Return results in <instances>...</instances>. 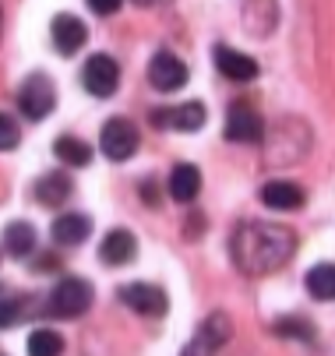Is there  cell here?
<instances>
[{
    "label": "cell",
    "mask_w": 335,
    "mask_h": 356,
    "mask_svg": "<svg viewBox=\"0 0 335 356\" xmlns=\"http://www.w3.org/2000/svg\"><path fill=\"white\" fill-rule=\"evenodd\" d=\"M297 250V236L286 226L272 222H240L229 240L233 265L244 275H272L279 272Z\"/></svg>",
    "instance_id": "cell-1"
},
{
    "label": "cell",
    "mask_w": 335,
    "mask_h": 356,
    "mask_svg": "<svg viewBox=\"0 0 335 356\" xmlns=\"http://www.w3.org/2000/svg\"><path fill=\"white\" fill-rule=\"evenodd\" d=\"M92 300H95L92 282H88V279H78V275H67V279H60V282L54 286V293H50V314H54V318H64V321L81 318V314L92 307Z\"/></svg>",
    "instance_id": "cell-2"
},
{
    "label": "cell",
    "mask_w": 335,
    "mask_h": 356,
    "mask_svg": "<svg viewBox=\"0 0 335 356\" xmlns=\"http://www.w3.org/2000/svg\"><path fill=\"white\" fill-rule=\"evenodd\" d=\"M229 335H233V321L222 311H215L198 325V332L190 335V342L183 346L180 356H219L222 346L229 342Z\"/></svg>",
    "instance_id": "cell-3"
},
{
    "label": "cell",
    "mask_w": 335,
    "mask_h": 356,
    "mask_svg": "<svg viewBox=\"0 0 335 356\" xmlns=\"http://www.w3.org/2000/svg\"><path fill=\"white\" fill-rule=\"evenodd\" d=\"M57 106V88L46 74H28L18 88V110L28 120H46Z\"/></svg>",
    "instance_id": "cell-4"
},
{
    "label": "cell",
    "mask_w": 335,
    "mask_h": 356,
    "mask_svg": "<svg viewBox=\"0 0 335 356\" xmlns=\"http://www.w3.org/2000/svg\"><path fill=\"white\" fill-rule=\"evenodd\" d=\"M81 85L95 99H110L120 85V64L113 57H106V54H92L85 60V67H81Z\"/></svg>",
    "instance_id": "cell-5"
},
{
    "label": "cell",
    "mask_w": 335,
    "mask_h": 356,
    "mask_svg": "<svg viewBox=\"0 0 335 356\" xmlns=\"http://www.w3.org/2000/svg\"><path fill=\"white\" fill-rule=\"evenodd\" d=\"M99 148H103V156L113 159V163H127L134 152H138V127L124 117H113L103 124L99 131Z\"/></svg>",
    "instance_id": "cell-6"
},
{
    "label": "cell",
    "mask_w": 335,
    "mask_h": 356,
    "mask_svg": "<svg viewBox=\"0 0 335 356\" xmlns=\"http://www.w3.org/2000/svg\"><path fill=\"white\" fill-rule=\"evenodd\" d=\"M265 134V120L251 103H233L226 113V138L236 145H254Z\"/></svg>",
    "instance_id": "cell-7"
},
{
    "label": "cell",
    "mask_w": 335,
    "mask_h": 356,
    "mask_svg": "<svg viewBox=\"0 0 335 356\" xmlns=\"http://www.w3.org/2000/svg\"><path fill=\"white\" fill-rule=\"evenodd\" d=\"M120 300L134 314H145V318H159L166 314V293L152 282H127L120 286Z\"/></svg>",
    "instance_id": "cell-8"
},
{
    "label": "cell",
    "mask_w": 335,
    "mask_h": 356,
    "mask_svg": "<svg viewBox=\"0 0 335 356\" xmlns=\"http://www.w3.org/2000/svg\"><path fill=\"white\" fill-rule=\"evenodd\" d=\"M149 85L159 88V92H177L187 85V67L180 57L166 54V49H159V54L149 60Z\"/></svg>",
    "instance_id": "cell-9"
},
{
    "label": "cell",
    "mask_w": 335,
    "mask_h": 356,
    "mask_svg": "<svg viewBox=\"0 0 335 356\" xmlns=\"http://www.w3.org/2000/svg\"><path fill=\"white\" fill-rule=\"evenodd\" d=\"M50 35H54L57 54H64V57L78 54V49L88 42V29H85V22L78 15H57L50 22Z\"/></svg>",
    "instance_id": "cell-10"
},
{
    "label": "cell",
    "mask_w": 335,
    "mask_h": 356,
    "mask_svg": "<svg viewBox=\"0 0 335 356\" xmlns=\"http://www.w3.org/2000/svg\"><path fill=\"white\" fill-rule=\"evenodd\" d=\"M205 103H183L173 110H152V124L156 127H170V131H198L205 127Z\"/></svg>",
    "instance_id": "cell-11"
},
{
    "label": "cell",
    "mask_w": 335,
    "mask_h": 356,
    "mask_svg": "<svg viewBox=\"0 0 335 356\" xmlns=\"http://www.w3.org/2000/svg\"><path fill=\"white\" fill-rule=\"evenodd\" d=\"M304 187L293 184V180H268L261 187V205L272 209V212H297L304 205Z\"/></svg>",
    "instance_id": "cell-12"
},
{
    "label": "cell",
    "mask_w": 335,
    "mask_h": 356,
    "mask_svg": "<svg viewBox=\"0 0 335 356\" xmlns=\"http://www.w3.org/2000/svg\"><path fill=\"white\" fill-rule=\"evenodd\" d=\"M71 194H74V180L64 170H50V173H42L35 180V201H39V205H46V209L64 205Z\"/></svg>",
    "instance_id": "cell-13"
},
{
    "label": "cell",
    "mask_w": 335,
    "mask_h": 356,
    "mask_svg": "<svg viewBox=\"0 0 335 356\" xmlns=\"http://www.w3.org/2000/svg\"><path fill=\"white\" fill-rule=\"evenodd\" d=\"M134 254H138V240H134L127 229H110V233L103 236V243H99V258H103V265H110V268H120V265L134 261Z\"/></svg>",
    "instance_id": "cell-14"
},
{
    "label": "cell",
    "mask_w": 335,
    "mask_h": 356,
    "mask_svg": "<svg viewBox=\"0 0 335 356\" xmlns=\"http://www.w3.org/2000/svg\"><path fill=\"white\" fill-rule=\"evenodd\" d=\"M215 67H219L229 81H251V78H258L254 57L240 54V49H233V46H215Z\"/></svg>",
    "instance_id": "cell-15"
},
{
    "label": "cell",
    "mask_w": 335,
    "mask_h": 356,
    "mask_svg": "<svg viewBox=\"0 0 335 356\" xmlns=\"http://www.w3.org/2000/svg\"><path fill=\"white\" fill-rule=\"evenodd\" d=\"M50 233H54V243H60V247H78V243L88 240L92 219L81 216V212H64V216L54 219V229H50Z\"/></svg>",
    "instance_id": "cell-16"
},
{
    "label": "cell",
    "mask_w": 335,
    "mask_h": 356,
    "mask_svg": "<svg viewBox=\"0 0 335 356\" xmlns=\"http://www.w3.org/2000/svg\"><path fill=\"white\" fill-rule=\"evenodd\" d=\"M202 191V170L190 166V163H180L173 173H170V197L187 205V201H195Z\"/></svg>",
    "instance_id": "cell-17"
},
{
    "label": "cell",
    "mask_w": 335,
    "mask_h": 356,
    "mask_svg": "<svg viewBox=\"0 0 335 356\" xmlns=\"http://www.w3.org/2000/svg\"><path fill=\"white\" fill-rule=\"evenodd\" d=\"M54 156H57L67 170H81V166L92 163V148H88L81 138H74V134H60V138L54 141Z\"/></svg>",
    "instance_id": "cell-18"
},
{
    "label": "cell",
    "mask_w": 335,
    "mask_h": 356,
    "mask_svg": "<svg viewBox=\"0 0 335 356\" xmlns=\"http://www.w3.org/2000/svg\"><path fill=\"white\" fill-rule=\"evenodd\" d=\"M4 250L11 254V258H28V254L35 250V229H32V222H25V219L8 222V229H4Z\"/></svg>",
    "instance_id": "cell-19"
},
{
    "label": "cell",
    "mask_w": 335,
    "mask_h": 356,
    "mask_svg": "<svg viewBox=\"0 0 335 356\" xmlns=\"http://www.w3.org/2000/svg\"><path fill=\"white\" fill-rule=\"evenodd\" d=\"M307 293L314 296V300H335V265H314L311 272H307Z\"/></svg>",
    "instance_id": "cell-20"
},
{
    "label": "cell",
    "mask_w": 335,
    "mask_h": 356,
    "mask_svg": "<svg viewBox=\"0 0 335 356\" xmlns=\"http://www.w3.org/2000/svg\"><path fill=\"white\" fill-rule=\"evenodd\" d=\"M64 353V339L54 328H35L28 335V356H60Z\"/></svg>",
    "instance_id": "cell-21"
},
{
    "label": "cell",
    "mask_w": 335,
    "mask_h": 356,
    "mask_svg": "<svg viewBox=\"0 0 335 356\" xmlns=\"http://www.w3.org/2000/svg\"><path fill=\"white\" fill-rule=\"evenodd\" d=\"M25 307H28V300L18 296V293H0V328H15L22 318H25Z\"/></svg>",
    "instance_id": "cell-22"
},
{
    "label": "cell",
    "mask_w": 335,
    "mask_h": 356,
    "mask_svg": "<svg viewBox=\"0 0 335 356\" xmlns=\"http://www.w3.org/2000/svg\"><path fill=\"white\" fill-rule=\"evenodd\" d=\"M275 332L279 335H286V339H311L314 335V325L311 321H300V318H282V321H275Z\"/></svg>",
    "instance_id": "cell-23"
},
{
    "label": "cell",
    "mask_w": 335,
    "mask_h": 356,
    "mask_svg": "<svg viewBox=\"0 0 335 356\" xmlns=\"http://www.w3.org/2000/svg\"><path fill=\"white\" fill-rule=\"evenodd\" d=\"M18 141H22V127H18V120L8 117V113H0V152H15Z\"/></svg>",
    "instance_id": "cell-24"
},
{
    "label": "cell",
    "mask_w": 335,
    "mask_h": 356,
    "mask_svg": "<svg viewBox=\"0 0 335 356\" xmlns=\"http://www.w3.org/2000/svg\"><path fill=\"white\" fill-rule=\"evenodd\" d=\"M120 4H124V0H88V8H92L95 15H103V18L117 15V11H120Z\"/></svg>",
    "instance_id": "cell-25"
},
{
    "label": "cell",
    "mask_w": 335,
    "mask_h": 356,
    "mask_svg": "<svg viewBox=\"0 0 335 356\" xmlns=\"http://www.w3.org/2000/svg\"><path fill=\"white\" fill-rule=\"evenodd\" d=\"M134 4H141V8H156V4H163V0H134Z\"/></svg>",
    "instance_id": "cell-26"
}]
</instances>
